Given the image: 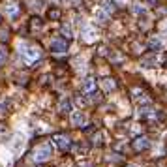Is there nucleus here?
<instances>
[{
    "instance_id": "nucleus-1",
    "label": "nucleus",
    "mask_w": 167,
    "mask_h": 167,
    "mask_svg": "<svg viewBox=\"0 0 167 167\" xmlns=\"http://www.w3.org/2000/svg\"><path fill=\"white\" fill-rule=\"evenodd\" d=\"M49 156H51V145H40L34 150V160H38V161H45Z\"/></svg>"
},
{
    "instance_id": "nucleus-2",
    "label": "nucleus",
    "mask_w": 167,
    "mask_h": 167,
    "mask_svg": "<svg viewBox=\"0 0 167 167\" xmlns=\"http://www.w3.org/2000/svg\"><path fill=\"white\" fill-rule=\"evenodd\" d=\"M55 141H56L58 148H62V150H66V148L69 147V139H68V137H64V135H56V137H55Z\"/></svg>"
},
{
    "instance_id": "nucleus-3",
    "label": "nucleus",
    "mask_w": 167,
    "mask_h": 167,
    "mask_svg": "<svg viewBox=\"0 0 167 167\" xmlns=\"http://www.w3.org/2000/svg\"><path fill=\"white\" fill-rule=\"evenodd\" d=\"M53 51H56V53L66 51V41H55L53 43Z\"/></svg>"
},
{
    "instance_id": "nucleus-4",
    "label": "nucleus",
    "mask_w": 167,
    "mask_h": 167,
    "mask_svg": "<svg viewBox=\"0 0 167 167\" xmlns=\"http://www.w3.org/2000/svg\"><path fill=\"white\" fill-rule=\"evenodd\" d=\"M38 55H40V53H38L36 49H27V51H25V56H27V58H36Z\"/></svg>"
},
{
    "instance_id": "nucleus-5",
    "label": "nucleus",
    "mask_w": 167,
    "mask_h": 167,
    "mask_svg": "<svg viewBox=\"0 0 167 167\" xmlns=\"http://www.w3.org/2000/svg\"><path fill=\"white\" fill-rule=\"evenodd\" d=\"M83 120V115L81 113H73V124H79Z\"/></svg>"
},
{
    "instance_id": "nucleus-6",
    "label": "nucleus",
    "mask_w": 167,
    "mask_h": 167,
    "mask_svg": "<svg viewBox=\"0 0 167 167\" xmlns=\"http://www.w3.org/2000/svg\"><path fill=\"white\" fill-rule=\"evenodd\" d=\"M58 15H60V11H58V10H49V17L58 19Z\"/></svg>"
},
{
    "instance_id": "nucleus-7",
    "label": "nucleus",
    "mask_w": 167,
    "mask_h": 167,
    "mask_svg": "<svg viewBox=\"0 0 167 167\" xmlns=\"http://www.w3.org/2000/svg\"><path fill=\"white\" fill-rule=\"evenodd\" d=\"M94 86V79H86V83H85V90H90Z\"/></svg>"
},
{
    "instance_id": "nucleus-8",
    "label": "nucleus",
    "mask_w": 167,
    "mask_h": 167,
    "mask_svg": "<svg viewBox=\"0 0 167 167\" xmlns=\"http://www.w3.org/2000/svg\"><path fill=\"white\" fill-rule=\"evenodd\" d=\"M148 145V143H147V139H143V143H137V148H145Z\"/></svg>"
},
{
    "instance_id": "nucleus-9",
    "label": "nucleus",
    "mask_w": 167,
    "mask_h": 167,
    "mask_svg": "<svg viewBox=\"0 0 167 167\" xmlns=\"http://www.w3.org/2000/svg\"><path fill=\"white\" fill-rule=\"evenodd\" d=\"M6 58V49H0V62Z\"/></svg>"
},
{
    "instance_id": "nucleus-10",
    "label": "nucleus",
    "mask_w": 167,
    "mask_h": 167,
    "mask_svg": "<svg viewBox=\"0 0 167 167\" xmlns=\"http://www.w3.org/2000/svg\"><path fill=\"white\" fill-rule=\"evenodd\" d=\"M128 167H135V165H128Z\"/></svg>"
}]
</instances>
